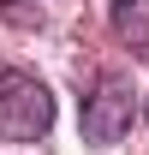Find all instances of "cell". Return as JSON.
Segmentation results:
<instances>
[{
  "label": "cell",
  "mask_w": 149,
  "mask_h": 155,
  "mask_svg": "<svg viewBox=\"0 0 149 155\" xmlns=\"http://www.w3.org/2000/svg\"><path fill=\"white\" fill-rule=\"evenodd\" d=\"M54 125V96H48V84L36 72H24V66H6L0 60V137H48Z\"/></svg>",
  "instance_id": "obj_1"
},
{
  "label": "cell",
  "mask_w": 149,
  "mask_h": 155,
  "mask_svg": "<svg viewBox=\"0 0 149 155\" xmlns=\"http://www.w3.org/2000/svg\"><path fill=\"white\" fill-rule=\"evenodd\" d=\"M113 36L149 66V0H119L113 6Z\"/></svg>",
  "instance_id": "obj_3"
},
{
  "label": "cell",
  "mask_w": 149,
  "mask_h": 155,
  "mask_svg": "<svg viewBox=\"0 0 149 155\" xmlns=\"http://www.w3.org/2000/svg\"><path fill=\"white\" fill-rule=\"evenodd\" d=\"M0 12H6V18H18V24H42V12H18L12 0H0Z\"/></svg>",
  "instance_id": "obj_4"
},
{
  "label": "cell",
  "mask_w": 149,
  "mask_h": 155,
  "mask_svg": "<svg viewBox=\"0 0 149 155\" xmlns=\"http://www.w3.org/2000/svg\"><path fill=\"white\" fill-rule=\"evenodd\" d=\"M131 114H137L131 84H125V78H101L90 96H84V143H95V149L119 143L125 125H131Z\"/></svg>",
  "instance_id": "obj_2"
}]
</instances>
